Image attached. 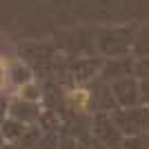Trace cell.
I'll return each instance as SVG.
<instances>
[{
  "label": "cell",
  "mask_w": 149,
  "mask_h": 149,
  "mask_svg": "<svg viewBox=\"0 0 149 149\" xmlns=\"http://www.w3.org/2000/svg\"><path fill=\"white\" fill-rule=\"evenodd\" d=\"M69 100H71L76 107L85 109V107H87V100H89V93L85 91V89H74V91H69Z\"/></svg>",
  "instance_id": "6da1fadb"
},
{
  "label": "cell",
  "mask_w": 149,
  "mask_h": 149,
  "mask_svg": "<svg viewBox=\"0 0 149 149\" xmlns=\"http://www.w3.org/2000/svg\"><path fill=\"white\" fill-rule=\"evenodd\" d=\"M22 93H25V98H31V100L36 98V96H33V87H25L22 91H20V96H22Z\"/></svg>",
  "instance_id": "7a4b0ae2"
}]
</instances>
